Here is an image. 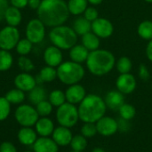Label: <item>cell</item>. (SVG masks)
<instances>
[{"label":"cell","mask_w":152,"mask_h":152,"mask_svg":"<svg viewBox=\"0 0 152 152\" xmlns=\"http://www.w3.org/2000/svg\"><path fill=\"white\" fill-rule=\"evenodd\" d=\"M14 116L17 122L23 127H31L35 126L39 118L37 110L28 104L19 106L15 110Z\"/></svg>","instance_id":"obj_7"},{"label":"cell","mask_w":152,"mask_h":152,"mask_svg":"<svg viewBox=\"0 0 152 152\" xmlns=\"http://www.w3.org/2000/svg\"><path fill=\"white\" fill-rule=\"evenodd\" d=\"M71 152H79V151H72Z\"/></svg>","instance_id":"obj_51"},{"label":"cell","mask_w":152,"mask_h":152,"mask_svg":"<svg viewBox=\"0 0 152 152\" xmlns=\"http://www.w3.org/2000/svg\"><path fill=\"white\" fill-rule=\"evenodd\" d=\"M118 131L122 133H127L131 129L130 120H126L120 118L118 120Z\"/></svg>","instance_id":"obj_41"},{"label":"cell","mask_w":152,"mask_h":152,"mask_svg":"<svg viewBox=\"0 0 152 152\" xmlns=\"http://www.w3.org/2000/svg\"><path fill=\"white\" fill-rule=\"evenodd\" d=\"M73 138L72 133L69 128L65 126H59L54 129L53 133V140L58 146H68L70 144Z\"/></svg>","instance_id":"obj_17"},{"label":"cell","mask_w":152,"mask_h":152,"mask_svg":"<svg viewBox=\"0 0 152 152\" xmlns=\"http://www.w3.org/2000/svg\"><path fill=\"white\" fill-rule=\"evenodd\" d=\"M72 28L77 36H84L85 34L92 31V22L85 17H78L75 20Z\"/></svg>","instance_id":"obj_23"},{"label":"cell","mask_w":152,"mask_h":152,"mask_svg":"<svg viewBox=\"0 0 152 152\" xmlns=\"http://www.w3.org/2000/svg\"><path fill=\"white\" fill-rule=\"evenodd\" d=\"M32 48H33V44L27 38L20 39V41L15 46L16 52L18 54H20V56H27L28 53H30Z\"/></svg>","instance_id":"obj_32"},{"label":"cell","mask_w":152,"mask_h":152,"mask_svg":"<svg viewBox=\"0 0 152 152\" xmlns=\"http://www.w3.org/2000/svg\"><path fill=\"white\" fill-rule=\"evenodd\" d=\"M138 35L144 40L152 39V21L151 20H143L142 21L137 28Z\"/></svg>","instance_id":"obj_28"},{"label":"cell","mask_w":152,"mask_h":152,"mask_svg":"<svg viewBox=\"0 0 152 152\" xmlns=\"http://www.w3.org/2000/svg\"><path fill=\"white\" fill-rule=\"evenodd\" d=\"M20 31L17 27L5 26L0 30V49L11 51L20 41Z\"/></svg>","instance_id":"obj_9"},{"label":"cell","mask_w":152,"mask_h":152,"mask_svg":"<svg viewBox=\"0 0 152 152\" xmlns=\"http://www.w3.org/2000/svg\"><path fill=\"white\" fill-rule=\"evenodd\" d=\"M145 2H147V3H152V0H144Z\"/></svg>","instance_id":"obj_50"},{"label":"cell","mask_w":152,"mask_h":152,"mask_svg":"<svg viewBox=\"0 0 152 152\" xmlns=\"http://www.w3.org/2000/svg\"><path fill=\"white\" fill-rule=\"evenodd\" d=\"M116 65H117V69L120 74L130 73V71L133 68V64H132L131 60L126 56L120 57L118 60Z\"/></svg>","instance_id":"obj_35"},{"label":"cell","mask_w":152,"mask_h":152,"mask_svg":"<svg viewBox=\"0 0 152 152\" xmlns=\"http://www.w3.org/2000/svg\"><path fill=\"white\" fill-rule=\"evenodd\" d=\"M9 7L8 0H0V21L4 20V14Z\"/></svg>","instance_id":"obj_44"},{"label":"cell","mask_w":152,"mask_h":152,"mask_svg":"<svg viewBox=\"0 0 152 152\" xmlns=\"http://www.w3.org/2000/svg\"><path fill=\"white\" fill-rule=\"evenodd\" d=\"M81 134L87 138H92L95 136L97 133V128L95 123H85L81 127Z\"/></svg>","instance_id":"obj_38"},{"label":"cell","mask_w":152,"mask_h":152,"mask_svg":"<svg viewBox=\"0 0 152 152\" xmlns=\"http://www.w3.org/2000/svg\"><path fill=\"white\" fill-rule=\"evenodd\" d=\"M68 9L69 13L73 15H80L85 12L86 9L88 7L87 0H69Z\"/></svg>","instance_id":"obj_25"},{"label":"cell","mask_w":152,"mask_h":152,"mask_svg":"<svg viewBox=\"0 0 152 152\" xmlns=\"http://www.w3.org/2000/svg\"><path fill=\"white\" fill-rule=\"evenodd\" d=\"M117 89L123 94H132L137 86V81L134 75L131 73L120 74L116 81Z\"/></svg>","instance_id":"obj_12"},{"label":"cell","mask_w":152,"mask_h":152,"mask_svg":"<svg viewBox=\"0 0 152 152\" xmlns=\"http://www.w3.org/2000/svg\"><path fill=\"white\" fill-rule=\"evenodd\" d=\"M36 106H37L36 110H37V114L40 117H42V118L43 117H47L48 115H50L52 113V111H53V107L50 103V102L49 101H46V100L39 102Z\"/></svg>","instance_id":"obj_36"},{"label":"cell","mask_w":152,"mask_h":152,"mask_svg":"<svg viewBox=\"0 0 152 152\" xmlns=\"http://www.w3.org/2000/svg\"><path fill=\"white\" fill-rule=\"evenodd\" d=\"M49 39L53 45L60 48L61 50H69L77 42V35L74 29L69 26L60 25L49 32Z\"/></svg>","instance_id":"obj_4"},{"label":"cell","mask_w":152,"mask_h":152,"mask_svg":"<svg viewBox=\"0 0 152 152\" xmlns=\"http://www.w3.org/2000/svg\"><path fill=\"white\" fill-rule=\"evenodd\" d=\"M24 152H31V151H24Z\"/></svg>","instance_id":"obj_52"},{"label":"cell","mask_w":152,"mask_h":152,"mask_svg":"<svg viewBox=\"0 0 152 152\" xmlns=\"http://www.w3.org/2000/svg\"><path fill=\"white\" fill-rule=\"evenodd\" d=\"M14 85L16 88L23 92H29L37 86V80L29 73L21 72L15 77Z\"/></svg>","instance_id":"obj_15"},{"label":"cell","mask_w":152,"mask_h":152,"mask_svg":"<svg viewBox=\"0 0 152 152\" xmlns=\"http://www.w3.org/2000/svg\"><path fill=\"white\" fill-rule=\"evenodd\" d=\"M49 102L54 107H60L66 102L65 93L61 90H53L49 94Z\"/></svg>","instance_id":"obj_33"},{"label":"cell","mask_w":152,"mask_h":152,"mask_svg":"<svg viewBox=\"0 0 152 152\" xmlns=\"http://www.w3.org/2000/svg\"><path fill=\"white\" fill-rule=\"evenodd\" d=\"M69 145H70L72 151L83 152L87 147V139L85 136H83L82 134L75 135V136H73Z\"/></svg>","instance_id":"obj_31"},{"label":"cell","mask_w":152,"mask_h":152,"mask_svg":"<svg viewBox=\"0 0 152 152\" xmlns=\"http://www.w3.org/2000/svg\"><path fill=\"white\" fill-rule=\"evenodd\" d=\"M25 36L33 45L41 43L45 37V25L38 18L31 19L26 26Z\"/></svg>","instance_id":"obj_8"},{"label":"cell","mask_w":152,"mask_h":152,"mask_svg":"<svg viewBox=\"0 0 152 152\" xmlns=\"http://www.w3.org/2000/svg\"><path fill=\"white\" fill-rule=\"evenodd\" d=\"M87 1L93 5H98V4H101L103 0H87Z\"/></svg>","instance_id":"obj_48"},{"label":"cell","mask_w":152,"mask_h":152,"mask_svg":"<svg viewBox=\"0 0 152 152\" xmlns=\"http://www.w3.org/2000/svg\"><path fill=\"white\" fill-rule=\"evenodd\" d=\"M85 77L84 67L72 61H64L57 67V77L68 86L78 84Z\"/></svg>","instance_id":"obj_5"},{"label":"cell","mask_w":152,"mask_h":152,"mask_svg":"<svg viewBox=\"0 0 152 152\" xmlns=\"http://www.w3.org/2000/svg\"><path fill=\"white\" fill-rule=\"evenodd\" d=\"M118 113H119V116L121 118H124L126 120H132L136 115V110L133 105L125 102L119 108Z\"/></svg>","instance_id":"obj_34"},{"label":"cell","mask_w":152,"mask_h":152,"mask_svg":"<svg viewBox=\"0 0 152 152\" xmlns=\"http://www.w3.org/2000/svg\"><path fill=\"white\" fill-rule=\"evenodd\" d=\"M89 53L90 52L83 45H75L69 49V57L72 61L81 64L86 61Z\"/></svg>","instance_id":"obj_20"},{"label":"cell","mask_w":152,"mask_h":152,"mask_svg":"<svg viewBox=\"0 0 152 152\" xmlns=\"http://www.w3.org/2000/svg\"><path fill=\"white\" fill-rule=\"evenodd\" d=\"M92 152H106L103 149H102V148H94Z\"/></svg>","instance_id":"obj_49"},{"label":"cell","mask_w":152,"mask_h":152,"mask_svg":"<svg viewBox=\"0 0 152 152\" xmlns=\"http://www.w3.org/2000/svg\"><path fill=\"white\" fill-rule=\"evenodd\" d=\"M11 111V103L5 97H0V121L6 119Z\"/></svg>","instance_id":"obj_39"},{"label":"cell","mask_w":152,"mask_h":152,"mask_svg":"<svg viewBox=\"0 0 152 152\" xmlns=\"http://www.w3.org/2000/svg\"><path fill=\"white\" fill-rule=\"evenodd\" d=\"M97 133L102 136H111L118 131V120L113 118L103 116L96 123Z\"/></svg>","instance_id":"obj_11"},{"label":"cell","mask_w":152,"mask_h":152,"mask_svg":"<svg viewBox=\"0 0 152 152\" xmlns=\"http://www.w3.org/2000/svg\"><path fill=\"white\" fill-rule=\"evenodd\" d=\"M79 119L84 123H96L105 116L107 106L104 99L94 94H86L77 108Z\"/></svg>","instance_id":"obj_2"},{"label":"cell","mask_w":152,"mask_h":152,"mask_svg":"<svg viewBox=\"0 0 152 152\" xmlns=\"http://www.w3.org/2000/svg\"><path fill=\"white\" fill-rule=\"evenodd\" d=\"M139 76L141 77V79L142 80H149L151 75H150V72L147 69V67L144 65V64H141L140 65V69H139Z\"/></svg>","instance_id":"obj_43"},{"label":"cell","mask_w":152,"mask_h":152,"mask_svg":"<svg viewBox=\"0 0 152 152\" xmlns=\"http://www.w3.org/2000/svg\"><path fill=\"white\" fill-rule=\"evenodd\" d=\"M13 63V57L10 51L0 49V71H6L11 69Z\"/></svg>","instance_id":"obj_29"},{"label":"cell","mask_w":152,"mask_h":152,"mask_svg":"<svg viewBox=\"0 0 152 152\" xmlns=\"http://www.w3.org/2000/svg\"><path fill=\"white\" fill-rule=\"evenodd\" d=\"M28 0H10L11 5L18 8V9H23L28 5Z\"/></svg>","instance_id":"obj_45"},{"label":"cell","mask_w":152,"mask_h":152,"mask_svg":"<svg viewBox=\"0 0 152 152\" xmlns=\"http://www.w3.org/2000/svg\"><path fill=\"white\" fill-rule=\"evenodd\" d=\"M4 97L11 104H20L25 100V94L23 91L16 88L7 92Z\"/></svg>","instance_id":"obj_30"},{"label":"cell","mask_w":152,"mask_h":152,"mask_svg":"<svg viewBox=\"0 0 152 152\" xmlns=\"http://www.w3.org/2000/svg\"><path fill=\"white\" fill-rule=\"evenodd\" d=\"M18 140L23 145H33L37 141V134L30 127H22L18 132Z\"/></svg>","instance_id":"obj_22"},{"label":"cell","mask_w":152,"mask_h":152,"mask_svg":"<svg viewBox=\"0 0 152 152\" xmlns=\"http://www.w3.org/2000/svg\"><path fill=\"white\" fill-rule=\"evenodd\" d=\"M113 31V24L108 19L98 18L92 22V32L100 38H108L111 37Z\"/></svg>","instance_id":"obj_10"},{"label":"cell","mask_w":152,"mask_h":152,"mask_svg":"<svg viewBox=\"0 0 152 152\" xmlns=\"http://www.w3.org/2000/svg\"><path fill=\"white\" fill-rule=\"evenodd\" d=\"M4 20L7 22L8 26H12V27L19 26L22 20V14L20 10L12 5H9L4 14Z\"/></svg>","instance_id":"obj_21"},{"label":"cell","mask_w":152,"mask_h":152,"mask_svg":"<svg viewBox=\"0 0 152 152\" xmlns=\"http://www.w3.org/2000/svg\"><path fill=\"white\" fill-rule=\"evenodd\" d=\"M56 118L61 126L68 128L73 127L79 120L78 110L76 105L69 102H65L58 107L56 111Z\"/></svg>","instance_id":"obj_6"},{"label":"cell","mask_w":152,"mask_h":152,"mask_svg":"<svg viewBox=\"0 0 152 152\" xmlns=\"http://www.w3.org/2000/svg\"><path fill=\"white\" fill-rule=\"evenodd\" d=\"M146 55L148 57V59L152 61V39L150 40L148 45H147V48H146Z\"/></svg>","instance_id":"obj_47"},{"label":"cell","mask_w":152,"mask_h":152,"mask_svg":"<svg viewBox=\"0 0 152 152\" xmlns=\"http://www.w3.org/2000/svg\"><path fill=\"white\" fill-rule=\"evenodd\" d=\"M57 143L49 137H41L37 139L33 144L34 152H58Z\"/></svg>","instance_id":"obj_18"},{"label":"cell","mask_w":152,"mask_h":152,"mask_svg":"<svg viewBox=\"0 0 152 152\" xmlns=\"http://www.w3.org/2000/svg\"><path fill=\"white\" fill-rule=\"evenodd\" d=\"M89 72L94 76H104L110 73L116 65V59L112 53L104 49L90 52L86 60Z\"/></svg>","instance_id":"obj_3"},{"label":"cell","mask_w":152,"mask_h":152,"mask_svg":"<svg viewBox=\"0 0 152 152\" xmlns=\"http://www.w3.org/2000/svg\"><path fill=\"white\" fill-rule=\"evenodd\" d=\"M84 17L89 21L93 22L99 18V12L94 7H87L84 12Z\"/></svg>","instance_id":"obj_40"},{"label":"cell","mask_w":152,"mask_h":152,"mask_svg":"<svg viewBox=\"0 0 152 152\" xmlns=\"http://www.w3.org/2000/svg\"><path fill=\"white\" fill-rule=\"evenodd\" d=\"M0 152H17V150L12 143L4 142L0 145Z\"/></svg>","instance_id":"obj_42"},{"label":"cell","mask_w":152,"mask_h":152,"mask_svg":"<svg viewBox=\"0 0 152 152\" xmlns=\"http://www.w3.org/2000/svg\"><path fill=\"white\" fill-rule=\"evenodd\" d=\"M82 45L89 51L93 52L100 47V37H98L92 31L82 36Z\"/></svg>","instance_id":"obj_24"},{"label":"cell","mask_w":152,"mask_h":152,"mask_svg":"<svg viewBox=\"0 0 152 152\" xmlns=\"http://www.w3.org/2000/svg\"><path fill=\"white\" fill-rule=\"evenodd\" d=\"M57 77V69L51 66H45L42 68L38 74V79L40 82H53Z\"/></svg>","instance_id":"obj_27"},{"label":"cell","mask_w":152,"mask_h":152,"mask_svg":"<svg viewBox=\"0 0 152 152\" xmlns=\"http://www.w3.org/2000/svg\"><path fill=\"white\" fill-rule=\"evenodd\" d=\"M66 101L71 104H79L86 96V89L83 86L79 84L71 85L68 87L65 92Z\"/></svg>","instance_id":"obj_13"},{"label":"cell","mask_w":152,"mask_h":152,"mask_svg":"<svg viewBox=\"0 0 152 152\" xmlns=\"http://www.w3.org/2000/svg\"><path fill=\"white\" fill-rule=\"evenodd\" d=\"M37 12V18L51 28L63 25L70 14L64 0H42Z\"/></svg>","instance_id":"obj_1"},{"label":"cell","mask_w":152,"mask_h":152,"mask_svg":"<svg viewBox=\"0 0 152 152\" xmlns=\"http://www.w3.org/2000/svg\"><path fill=\"white\" fill-rule=\"evenodd\" d=\"M63 56L61 50L54 45L46 47L44 52V61L47 66L56 68L62 63Z\"/></svg>","instance_id":"obj_14"},{"label":"cell","mask_w":152,"mask_h":152,"mask_svg":"<svg viewBox=\"0 0 152 152\" xmlns=\"http://www.w3.org/2000/svg\"><path fill=\"white\" fill-rule=\"evenodd\" d=\"M18 67L20 69V70H22L23 72H30L35 69V65L32 62V61L27 57V56H20L18 58V61H17Z\"/></svg>","instance_id":"obj_37"},{"label":"cell","mask_w":152,"mask_h":152,"mask_svg":"<svg viewBox=\"0 0 152 152\" xmlns=\"http://www.w3.org/2000/svg\"><path fill=\"white\" fill-rule=\"evenodd\" d=\"M104 102L107 109H110L113 111H118L119 108L125 103V97L124 94L118 90H112L107 93Z\"/></svg>","instance_id":"obj_16"},{"label":"cell","mask_w":152,"mask_h":152,"mask_svg":"<svg viewBox=\"0 0 152 152\" xmlns=\"http://www.w3.org/2000/svg\"><path fill=\"white\" fill-rule=\"evenodd\" d=\"M46 98V92L44 87L40 86H36L31 91H29L28 99L32 104H38L39 102L45 101Z\"/></svg>","instance_id":"obj_26"},{"label":"cell","mask_w":152,"mask_h":152,"mask_svg":"<svg viewBox=\"0 0 152 152\" xmlns=\"http://www.w3.org/2000/svg\"><path fill=\"white\" fill-rule=\"evenodd\" d=\"M35 126H36V131L41 137H48L51 134H53L54 131L53 122L50 118L45 117L38 118Z\"/></svg>","instance_id":"obj_19"},{"label":"cell","mask_w":152,"mask_h":152,"mask_svg":"<svg viewBox=\"0 0 152 152\" xmlns=\"http://www.w3.org/2000/svg\"><path fill=\"white\" fill-rule=\"evenodd\" d=\"M41 2L42 0H28V5L32 10H37L41 4Z\"/></svg>","instance_id":"obj_46"}]
</instances>
